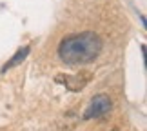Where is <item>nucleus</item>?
I'll use <instances>...</instances> for the list:
<instances>
[{
    "mask_svg": "<svg viewBox=\"0 0 147 131\" xmlns=\"http://www.w3.org/2000/svg\"><path fill=\"white\" fill-rule=\"evenodd\" d=\"M102 38L93 31L65 37L58 44V56L67 66H82L93 62L102 51Z\"/></svg>",
    "mask_w": 147,
    "mask_h": 131,
    "instance_id": "f257e3e1",
    "label": "nucleus"
},
{
    "mask_svg": "<svg viewBox=\"0 0 147 131\" xmlns=\"http://www.w3.org/2000/svg\"><path fill=\"white\" fill-rule=\"evenodd\" d=\"M91 80H93V75L89 71H82V73H76V75H64V73H58V75L55 77V82H58L60 86H64L65 89L73 91V93L82 91Z\"/></svg>",
    "mask_w": 147,
    "mask_h": 131,
    "instance_id": "f03ea898",
    "label": "nucleus"
},
{
    "mask_svg": "<svg viewBox=\"0 0 147 131\" xmlns=\"http://www.w3.org/2000/svg\"><path fill=\"white\" fill-rule=\"evenodd\" d=\"M111 107H113L111 98H109L105 93H100V95L94 96V98L91 100V104L87 106L86 113H84V118H86V120H91V118L105 117L107 113L111 111Z\"/></svg>",
    "mask_w": 147,
    "mask_h": 131,
    "instance_id": "7ed1b4c3",
    "label": "nucleus"
},
{
    "mask_svg": "<svg viewBox=\"0 0 147 131\" xmlns=\"http://www.w3.org/2000/svg\"><path fill=\"white\" fill-rule=\"evenodd\" d=\"M29 51H31V48L29 45H24V48H20L18 51H16V53L11 56V58L5 62V64L2 66V73H5L7 69H11V67H15V66H18V64H22V62H24L26 58H27V55H29Z\"/></svg>",
    "mask_w": 147,
    "mask_h": 131,
    "instance_id": "20e7f679",
    "label": "nucleus"
},
{
    "mask_svg": "<svg viewBox=\"0 0 147 131\" xmlns=\"http://www.w3.org/2000/svg\"><path fill=\"white\" fill-rule=\"evenodd\" d=\"M105 131H120L118 128H109V129H105Z\"/></svg>",
    "mask_w": 147,
    "mask_h": 131,
    "instance_id": "39448f33",
    "label": "nucleus"
}]
</instances>
